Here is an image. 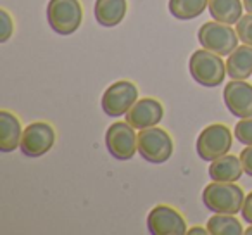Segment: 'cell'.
I'll return each instance as SVG.
<instances>
[{"mask_svg": "<svg viewBox=\"0 0 252 235\" xmlns=\"http://www.w3.org/2000/svg\"><path fill=\"white\" fill-rule=\"evenodd\" d=\"M14 33V21L5 9L0 11V43H5Z\"/></svg>", "mask_w": 252, "mask_h": 235, "instance_id": "22", "label": "cell"}, {"mask_svg": "<svg viewBox=\"0 0 252 235\" xmlns=\"http://www.w3.org/2000/svg\"><path fill=\"white\" fill-rule=\"evenodd\" d=\"M226 74L231 80H249L252 76V47L238 45L226 59Z\"/></svg>", "mask_w": 252, "mask_h": 235, "instance_id": "16", "label": "cell"}, {"mask_svg": "<svg viewBox=\"0 0 252 235\" xmlns=\"http://www.w3.org/2000/svg\"><path fill=\"white\" fill-rule=\"evenodd\" d=\"M207 230L211 235H240L245 234L242 223L235 214H214L207 220Z\"/></svg>", "mask_w": 252, "mask_h": 235, "instance_id": "19", "label": "cell"}, {"mask_svg": "<svg viewBox=\"0 0 252 235\" xmlns=\"http://www.w3.org/2000/svg\"><path fill=\"white\" fill-rule=\"evenodd\" d=\"M235 138L244 145H252V118H242L235 125Z\"/></svg>", "mask_w": 252, "mask_h": 235, "instance_id": "20", "label": "cell"}, {"mask_svg": "<svg viewBox=\"0 0 252 235\" xmlns=\"http://www.w3.org/2000/svg\"><path fill=\"white\" fill-rule=\"evenodd\" d=\"M128 12V0H95V19L104 28L118 26Z\"/></svg>", "mask_w": 252, "mask_h": 235, "instance_id": "14", "label": "cell"}, {"mask_svg": "<svg viewBox=\"0 0 252 235\" xmlns=\"http://www.w3.org/2000/svg\"><path fill=\"white\" fill-rule=\"evenodd\" d=\"M187 234H190V235H206V234H209V230H207V227L206 228L193 227V228H190V230H187Z\"/></svg>", "mask_w": 252, "mask_h": 235, "instance_id": "25", "label": "cell"}, {"mask_svg": "<svg viewBox=\"0 0 252 235\" xmlns=\"http://www.w3.org/2000/svg\"><path fill=\"white\" fill-rule=\"evenodd\" d=\"M23 128L18 116L2 109L0 111V152H12L21 145Z\"/></svg>", "mask_w": 252, "mask_h": 235, "instance_id": "13", "label": "cell"}, {"mask_svg": "<svg viewBox=\"0 0 252 235\" xmlns=\"http://www.w3.org/2000/svg\"><path fill=\"white\" fill-rule=\"evenodd\" d=\"M223 99L228 111L237 118H252V85L245 80H231L224 87Z\"/></svg>", "mask_w": 252, "mask_h": 235, "instance_id": "12", "label": "cell"}, {"mask_svg": "<svg viewBox=\"0 0 252 235\" xmlns=\"http://www.w3.org/2000/svg\"><path fill=\"white\" fill-rule=\"evenodd\" d=\"M56 144V130L47 121H35L30 123L23 130L21 151L28 158H42Z\"/></svg>", "mask_w": 252, "mask_h": 235, "instance_id": "9", "label": "cell"}, {"mask_svg": "<svg viewBox=\"0 0 252 235\" xmlns=\"http://www.w3.org/2000/svg\"><path fill=\"white\" fill-rule=\"evenodd\" d=\"M164 116V107L158 99L145 97L138 99L133 107L126 112V121L135 128V130H144V128L158 127Z\"/></svg>", "mask_w": 252, "mask_h": 235, "instance_id": "11", "label": "cell"}, {"mask_svg": "<svg viewBox=\"0 0 252 235\" xmlns=\"http://www.w3.org/2000/svg\"><path fill=\"white\" fill-rule=\"evenodd\" d=\"M138 154L152 165H162L173 154V138L166 130L158 127L138 132Z\"/></svg>", "mask_w": 252, "mask_h": 235, "instance_id": "6", "label": "cell"}, {"mask_svg": "<svg viewBox=\"0 0 252 235\" xmlns=\"http://www.w3.org/2000/svg\"><path fill=\"white\" fill-rule=\"evenodd\" d=\"M105 147L112 158L130 161L138 151V135L128 121H116L105 132Z\"/></svg>", "mask_w": 252, "mask_h": 235, "instance_id": "7", "label": "cell"}, {"mask_svg": "<svg viewBox=\"0 0 252 235\" xmlns=\"http://www.w3.org/2000/svg\"><path fill=\"white\" fill-rule=\"evenodd\" d=\"M245 234H247V235H252V225L247 228V230H245Z\"/></svg>", "mask_w": 252, "mask_h": 235, "instance_id": "27", "label": "cell"}, {"mask_svg": "<svg viewBox=\"0 0 252 235\" xmlns=\"http://www.w3.org/2000/svg\"><path fill=\"white\" fill-rule=\"evenodd\" d=\"M147 228L152 235H183L187 234V223L180 211L175 207L159 204L149 213Z\"/></svg>", "mask_w": 252, "mask_h": 235, "instance_id": "10", "label": "cell"}, {"mask_svg": "<svg viewBox=\"0 0 252 235\" xmlns=\"http://www.w3.org/2000/svg\"><path fill=\"white\" fill-rule=\"evenodd\" d=\"M199 43L204 49L216 52L220 56H230L238 47V35L237 30L231 28V25H224L220 21L204 23L197 33Z\"/></svg>", "mask_w": 252, "mask_h": 235, "instance_id": "5", "label": "cell"}, {"mask_svg": "<svg viewBox=\"0 0 252 235\" xmlns=\"http://www.w3.org/2000/svg\"><path fill=\"white\" fill-rule=\"evenodd\" d=\"M240 161L244 166V171L249 176H252V145H245V149L240 152Z\"/></svg>", "mask_w": 252, "mask_h": 235, "instance_id": "23", "label": "cell"}, {"mask_svg": "<svg viewBox=\"0 0 252 235\" xmlns=\"http://www.w3.org/2000/svg\"><path fill=\"white\" fill-rule=\"evenodd\" d=\"M209 14L214 21L224 25H235L242 18L244 2L242 0H209Z\"/></svg>", "mask_w": 252, "mask_h": 235, "instance_id": "17", "label": "cell"}, {"mask_svg": "<svg viewBox=\"0 0 252 235\" xmlns=\"http://www.w3.org/2000/svg\"><path fill=\"white\" fill-rule=\"evenodd\" d=\"M47 21L57 35H73L83 21V7L80 0H49Z\"/></svg>", "mask_w": 252, "mask_h": 235, "instance_id": "3", "label": "cell"}, {"mask_svg": "<svg viewBox=\"0 0 252 235\" xmlns=\"http://www.w3.org/2000/svg\"><path fill=\"white\" fill-rule=\"evenodd\" d=\"M221 57L223 56L211 52L207 49L195 50L189 61L190 76L193 78V81H197L206 88L220 87L224 76H228L226 64H224V61H221Z\"/></svg>", "mask_w": 252, "mask_h": 235, "instance_id": "2", "label": "cell"}, {"mask_svg": "<svg viewBox=\"0 0 252 235\" xmlns=\"http://www.w3.org/2000/svg\"><path fill=\"white\" fill-rule=\"evenodd\" d=\"M244 2V9L249 12V14H252V0H242Z\"/></svg>", "mask_w": 252, "mask_h": 235, "instance_id": "26", "label": "cell"}, {"mask_svg": "<svg viewBox=\"0 0 252 235\" xmlns=\"http://www.w3.org/2000/svg\"><path fill=\"white\" fill-rule=\"evenodd\" d=\"M211 180L214 182H237L242 176L244 166H242L240 156H221V158L211 161V166L207 169Z\"/></svg>", "mask_w": 252, "mask_h": 235, "instance_id": "15", "label": "cell"}, {"mask_svg": "<svg viewBox=\"0 0 252 235\" xmlns=\"http://www.w3.org/2000/svg\"><path fill=\"white\" fill-rule=\"evenodd\" d=\"M237 35L245 45L252 47V14H245L237 23Z\"/></svg>", "mask_w": 252, "mask_h": 235, "instance_id": "21", "label": "cell"}, {"mask_svg": "<svg viewBox=\"0 0 252 235\" xmlns=\"http://www.w3.org/2000/svg\"><path fill=\"white\" fill-rule=\"evenodd\" d=\"M245 194L235 182H211L202 190V202L211 213L237 214L242 213Z\"/></svg>", "mask_w": 252, "mask_h": 235, "instance_id": "1", "label": "cell"}, {"mask_svg": "<svg viewBox=\"0 0 252 235\" xmlns=\"http://www.w3.org/2000/svg\"><path fill=\"white\" fill-rule=\"evenodd\" d=\"M138 101V88L128 80H119L107 87L102 95V111L111 118L126 116V112L133 107Z\"/></svg>", "mask_w": 252, "mask_h": 235, "instance_id": "8", "label": "cell"}, {"mask_svg": "<svg viewBox=\"0 0 252 235\" xmlns=\"http://www.w3.org/2000/svg\"><path fill=\"white\" fill-rule=\"evenodd\" d=\"M209 5V0H169V12L175 19L190 21L202 14Z\"/></svg>", "mask_w": 252, "mask_h": 235, "instance_id": "18", "label": "cell"}, {"mask_svg": "<svg viewBox=\"0 0 252 235\" xmlns=\"http://www.w3.org/2000/svg\"><path fill=\"white\" fill-rule=\"evenodd\" d=\"M242 218L249 225H252V192H249V196H245L244 206H242Z\"/></svg>", "mask_w": 252, "mask_h": 235, "instance_id": "24", "label": "cell"}, {"mask_svg": "<svg viewBox=\"0 0 252 235\" xmlns=\"http://www.w3.org/2000/svg\"><path fill=\"white\" fill-rule=\"evenodd\" d=\"M233 145V134L226 125L214 123L206 127L197 137V154L202 161H214V159L226 156Z\"/></svg>", "mask_w": 252, "mask_h": 235, "instance_id": "4", "label": "cell"}]
</instances>
